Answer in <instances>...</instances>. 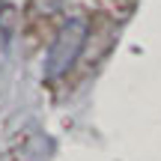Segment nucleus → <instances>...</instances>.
<instances>
[{"label": "nucleus", "mask_w": 161, "mask_h": 161, "mask_svg": "<svg viewBox=\"0 0 161 161\" xmlns=\"http://www.w3.org/2000/svg\"><path fill=\"white\" fill-rule=\"evenodd\" d=\"M86 33H90V27H86L84 18L75 15V18H69V21H63V27L57 30L51 48H48V57H45V80L48 84L63 80L75 69L80 51H84V45H86Z\"/></svg>", "instance_id": "nucleus-1"}, {"label": "nucleus", "mask_w": 161, "mask_h": 161, "mask_svg": "<svg viewBox=\"0 0 161 161\" xmlns=\"http://www.w3.org/2000/svg\"><path fill=\"white\" fill-rule=\"evenodd\" d=\"M60 3H63V0H27L33 15H54V12L60 9Z\"/></svg>", "instance_id": "nucleus-2"}]
</instances>
